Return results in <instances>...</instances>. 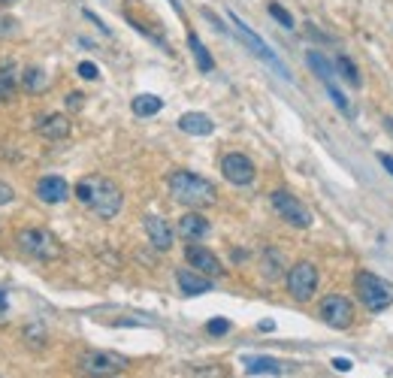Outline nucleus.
<instances>
[{
	"label": "nucleus",
	"instance_id": "9b49d317",
	"mask_svg": "<svg viewBox=\"0 0 393 378\" xmlns=\"http://www.w3.org/2000/svg\"><path fill=\"white\" fill-rule=\"evenodd\" d=\"M230 21H233V28H236V34H239V36H243V40H245V46H251V52H255V55H260L263 61H270V64H272V67H278V73H282V76H285V79H290V73H287V70H285L282 64H278V58H275V55L270 52V48H266V43L260 40V36H257L255 31H248V24H245L243 19H236V16H233V12H230Z\"/></svg>",
	"mask_w": 393,
	"mask_h": 378
},
{
	"label": "nucleus",
	"instance_id": "5701e85b",
	"mask_svg": "<svg viewBox=\"0 0 393 378\" xmlns=\"http://www.w3.org/2000/svg\"><path fill=\"white\" fill-rule=\"evenodd\" d=\"M16 94V73H12V64L0 67V103H6Z\"/></svg>",
	"mask_w": 393,
	"mask_h": 378
},
{
	"label": "nucleus",
	"instance_id": "cd10ccee",
	"mask_svg": "<svg viewBox=\"0 0 393 378\" xmlns=\"http://www.w3.org/2000/svg\"><path fill=\"white\" fill-rule=\"evenodd\" d=\"M79 76H82V79H97L100 70H97V64H91V61H82V64H79Z\"/></svg>",
	"mask_w": 393,
	"mask_h": 378
},
{
	"label": "nucleus",
	"instance_id": "393cba45",
	"mask_svg": "<svg viewBox=\"0 0 393 378\" xmlns=\"http://www.w3.org/2000/svg\"><path fill=\"white\" fill-rule=\"evenodd\" d=\"M46 85H49V79H46V73L43 70H36V67H28L24 70V91H46Z\"/></svg>",
	"mask_w": 393,
	"mask_h": 378
},
{
	"label": "nucleus",
	"instance_id": "412c9836",
	"mask_svg": "<svg viewBox=\"0 0 393 378\" xmlns=\"http://www.w3.org/2000/svg\"><path fill=\"white\" fill-rule=\"evenodd\" d=\"M245 369H248L251 375H257V372L278 375V372H282V363L272 360V357H248V360H245Z\"/></svg>",
	"mask_w": 393,
	"mask_h": 378
},
{
	"label": "nucleus",
	"instance_id": "c756f323",
	"mask_svg": "<svg viewBox=\"0 0 393 378\" xmlns=\"http://www.w3.org/2000/svg\"><path fill=\"white\" fill-rule=\"evenodd\" d=\"M378 163L393 175V155H387V151H378Z\"/></svg>",
	"mask_w": 393,
	"mask_h": 378
},
{
	"label": "nucleus",
	"instance_id": "2f4dec72",
	"mask_svg": "<svg viewBox=\"0 0 393 378\" xmlns=\"http://www.w3.org/2000/svg\"><path fill=\"white\" fill-rule=\"evenodd\" d=\"M12 31H16V21H12V19H0V36H6Z\"/></svg>",
	"mask_w": 393,
	"mask_h": 378
},
{
	"label": "nucleus",
	"instance_id": "f3484780",
	"mask_svg": "<svg viewBox=\"0 0 393 378\" xmlns=\"http://www.w3.org/2000/svg\"><path fill=\"white\" fill-rule=\"evenodd\" d=\"M179 128L188 136H209L215 131V121L209 116H203V112H185V116L179 118Z\"/></svg>",
	"mask_w": 393,
	"mask_h": 378
},
{
	"label": "nucleus",
	"instance_id": "f704fd0d",
	"mask_svg": "<svg viewBox=\"0 0 393 378\" xmlns=\"http://www.w3.org/2000/svg\"><path fill=\"white\" fill-rule=\"evenodd\" d=\"M0 4H19V0H0Z\"/></svg>",
	"mask_w": 393,
	"mask_h": 378
},
{
	"label": "nucleus",
	"instance_id": "f8f14e48",
	"mask_svg": "<svg viewBox=\"0 0 393 378\" xmlns=\"http://www.w3.org/2000/svg\"><path fill=\"white\" fill-rule=\"evenodd\" d=\"M36 197L49 206L64 203L70 197V185H67V179H61V175H43V179L36 182Z\"/></svg>",
	"mask_w": 393,
	"mask_h": 378
},
{
	"label": "nucleus",
	"instance_id": "aec40b11",
	"mask_svg": "<svg viewBox=\"0 0 393 378\" xmlns=\"http://www.w3.org/2000/svg\"><path fill=\"white\" fill-rule=\"evenodd\" d=\"M263 275H266V279H282V275H285V257L278 255L275 248L263 251Z\"/></svg>",
	"mask_w": 393,
	"mask_h": 378
},
{
	"label": "nucleus",
	"instance_id": "423d86ee",
	"mask_svg": "<svg viewBox=\"0 0 393 378\" xmlns=\"http://www.w3.org/2000/svg\"><path fill=\"white\" fill-rule=\"evenodd\" d=\"M79 367L88 375H116L121 369H128V357L112 354V351H85L79 357Z\"/></svg>",
	"mask_w": 393,
	"mask_h": 378
},
{
	"label": "nucleus",
	"instance_id": "dca6fc26",
	"mask_svg": "<svg viewBox=\"0 0 393 378\" xmlns=\"http://www.w3.org/2000/svg\"><path fill=\"white\" fill-rule=\"evenodd\" d=\"M36 133L46 136V140H64L70 136V118L67 116H46L40 124H36Z\"/></svg>",
	"mask_w": 393,
	"mask_h": 378
},
{
	"label": "nucleus",
	"instance_id": "a878e982",
	"mask_svg": "<svg viewBox=\"0 0 393 378\" xmlns=\"http://www.w3.org/2000/svg\"><path fill=\"white\" fill-rule=\"evenodd\" d=\"M270 16L278 21V24H285V28H294V16L285 9V6H278V4H270Z\"/></svg>",
	"mask_w": 393,
	"mask_h": 378
},
{
	"label": "nucleus",
	"instance_id": "2eb2a0df",
	"mask_svg": "<svg viewBox=\"0 0 393 378\" xmlns=\"http://www.w3.org/2000/svg\"><path fill=\"white\" fill-rule=\"evenodd\" d=\"M175 282H179L182 294H188V297H200V294L212 291V279H209V275H203V272H197V270H179V272H175Z\"/></svg>",
	"mask_w": 393,
	"mask_h": 378
},
{
	"label": "nucleus",
	"instance_id": "4468645a",
	"mask_svg": "<svg viewBox=\"0 0 393 378\" xmlns=\"http://www.w3.org/2000/svg\"><path fill=\"white\" fill-rule=\"evenodd\" d=\"M209 218H203L200 212H188V215L179 218V236L188 239V242H200V239L209 236Z\"/></svg>",
	"mask_w": 393,
	"mask_h": 378
},
{
	"label": "nucleus",
	"instance_id": "39448f33",
	"mask_svg": "<svg viewBox=\"0 0 393 378\" xmlns=\"http://www.w3.org/2000/svg\"><path fill=\"white\" fill-rule=\"evenodd\" d=\"M318 291V267L312 260H300L287 272V294L297 302H309Z\"/></svg>",
	"mask_w": 393,
	"mask_h": 378
},
{
	"label": "nucleus",
	"instance_id": "c9c22d12",
	"mask_svg": "<svg viewBox=\"0 0 393 378\" xmlns=\"http://www.w3.org/2000/svg\"><path fill=\"white\" fill-rule=\"evenodd\" d=\"M91 378H112V375H91Z\"/></svg>",
	"mask_w": 393,
	"mask_h": 378
},
{
	"label": "nucleus",
	"instance_id": "7ed1b4c3",
	"mask_svg": "<svg viewBox=\"0 0 393 378\" xmlns=\"http://www.w3.org/2000/svg\"><path fill=\"white\" fill-rule=\"evenodd\" d=\"M354 291H357V300L369 312H384L393 302V285L382 279V275L366 272V270L354 275Z\"/></svg>",
	"mask_w": 393,
	"mask_h": 378
},
{
	"label": "nucleus",
	"instance_id": "4be33fe9",
	"mask_svg": "<svg viewBox=\"0 0 393 378\" xmlns=\"http://www.w3.org/2000/svg\"><path fill=\"white\" fill-rule=\"evenodd\" d=\"M309 67L315 70V73H318V79L324 82V85H333V67H330L327 64V61H324V55H318V52H309Z\"/></svg>",
	"mask_w": 393,
	"mask_h": 378
},
{
	"label": "nucleus",
	"instance_id": "f257e3e1",
	"mask_svg": "<svg viewBox=\"0 0 393 378\" xmlns=\"http://www.w3.org/2000/svg\"><path fill=\"white\" fill-rule=\"evenodd\" d=\"M73 194L82 206H88L97 218H103V221L116 218L121 212V203H124L121 188L112 179H106V175H85V179H79Z\"/></svg>",
	"mask_w": 393,
	"mask_h": 378
},
{
	"label": "nucleus",
	"instance_id": "7c9ffc66",
	"mask_svg": "<svg viewBox=\"0 0 393 378\" xmlns=\"http://www.w3.org/2000/svg\"><path fill=\"white\" fill-rule=\"evenodd\" d=\"M67 103H70V109H79V106L85 103V94H79V91H73V94L67 97Z\"/></svg>",
	"mask_w": 393,
	"mask_h": 378
},
{
	"label": "nucleus",
	"instance_id": "72a5a7b5",
	"mask_svg": "<svg viewBox=\"0 0 393 378\" xmlns=\"http://www.w3.org/2000/svg\"><path fill=\"white\" fill-rule=\"evenodd\" d=\"M4 309H6V294L0 291V312H4Z\"/></svg>",
	"mask_w": 393,
	"mask_h": 378
},
{
	"label": "nucleus",
	"instance_id": "1a4fd4ad",
	"mask_svg": "<svg viewBox=\"0 0 393 378\" xmlns=\"http://www.w3.org/2000/svg\"><path fill=\"white\" fill-rule=\"evenodd\" d=\"M321 318L327 327H333V330H345V327H351L354 321V306L351 300L339 297V294H330L321 300Z\"/></svg>",
	"mask_w": 393,
	"mask_h": 378
},
{
	"label": "nucleus",
	"instance_id": "c85d7f7f",
	"mask_svg": "<svg viewBox=\"0 0 393 378\" xmlns=\"http://www.w3.org/2000/svg\"><path fill=\"white\" fill-rule=\"evenodd\" d=\"M12 197H16V191L6 185V182H0V206H6V203H12Z\"/></svg>",
	"mask_w": 393,
	"mask_h": 378
},
{
	"label": "nucleus",
	"instance_id": "a211bd4d",
	"mask_svg": "<svg viewBox=\"0 0 393 378\" xmlns=\"http://www.w3.org/2000/svg\"><path fill=\"white\" fill-rule=\"evenodd\" d=\"M131 109H133V116H139V118H151V116H158V112L163 109V100L158 94H139V97H133Z\"/></svg>",
	"mask_w": 393,
	"mask_h": 378
},
{
	"label": "nucleus",
	"instance_id": "473e14b6",
	"mask_svg": "<svg viewBox=\"0 0 393 378\" xmlns=\"http://www.w3.org/2000/svg\"><path fill=\"white\" fill-rule=\"evenodd\" d=\"M333 367H336L339 372H348V369H351V360H348V357H333Z\"/></svg>",
	"mask_w": 393,
	"mask_h": 378
},
{
	"label": "nucleus",
	"instance_id": "ddd939ff",
	"mask_svg": "<svg viewBox=\"0 0 393 378\" xmlns=\"http://www.w3.org/2000/svg\"><path fill=\"white\" fill-rule=\"evenodd\" d=\"M146 233H148V242L155 245L158 251H170L173 248V227L160 215H146Z\"/></svg>",
	"mask_w": 393,
	"mask_h": 378
},
{
	"label": "nucleus",
	"instance_id": "0eeeda50",
	"mask_svg": "<svg viewBox=\"0 0 393 378\" xmlns=\"http://www.w3.org/2000/svg\"><path fill=\"white\" fill-rule=\"evenodd\" d=\"M272 209L294 227H312V212L290 191H272Z\"/></svg>",
	"mask_w": 393,
	"mask_h": 378
},
{
	"label": "nucleus",
	"instance_id": "b1692460",
	"mask_svg": "<svg viewBox=\"0 0 393 378\" xmlns=\"http://www.w3.org/2000/svg\"><path fill=\"white\" fill-rule=\"evenodd\" d=\"M336 70H339V76L345 79L348 85H360V73H357V64L348 58V55H339L336 58Z\"/></svg>",
	"mask_w": 393,
	"mask_h": 378
},
{
	"label": "nucleus",
	"instance_id": "20e7f679",
	"mask_svg": "<svg viewBox=\"0 0 393 378\" xmlns=\"http://www.w3.org/2000/svg\"><path fill=\"white\" fill-rule=\"evenodd\" d=\"M16 242H19V248L24 251V255L34 257V260L49 263V260H58L61 255H64V251H61V242L49 230H43V227H24V230H19Z\"/></svg>",
	"mask_w": 393,
	"mask_h": 378
},
{
	"label": "nucleus",
	"instance_id": "6e6552de",
	"mask_svg": "<svg viewBox=\"0 0 393 378\" xmlns=\"http://www.w3.org/2000/svg\"><path fill=\"white\" fill-rule=\"evenodd\" d=\"M221 173H224L227 182L239 185V188L251 185V182H255V175H257L255 163H251V158L243 155V151H230V155H224L221 158Z\"/></svg>",
	"mask_w": 393,
	"mask_h": 378
},
{
	"label": "nucleus",
	"instance_id": "6ab92c4d",
	"mask_svg": "<svg viewBox=\"0 0 393 378\" xmlns=\"http://www.w3.org/2000/svg\"><path fill=\"white\" fill-rule=\"evenodd\" d=\"M188 46H191V55H194V61H197L200 73H212V70H215V61H212V55L206 52V46H203V40H200L197 34H188Z\"/></svg>",
	"mask_w": 393,
	"mask_h": 378
},
{
	"label": "nucleus",
	"instance_id": "f03ea898",
	"mask_svg": "<svg viewBox=\"0 0 393 378\" xmlns=\"http://www.w3.org/2000/svg\"><path fill=\"white\" fill-rule=\"evenodd\" d=\"M170 194L175 203L191 206V209L212 206L218 200V191H215V185L209 179H203L197 173H188V170H175L170 175Z\"/></svg>",
	"mask_w": 393,
	"mask_h": 378
},
{
	"label": "nucleus",
	"instance_id": "bb28decb",
	"mask_svg": "<svg viewBox=\"0 0 393 378\" xmlns=\"http://www.w3.org/2000/svg\"><path fill=\"white\" fill-rule=\"evenodd\" d=\"M206 330H209L212 336H227V333H230V321H227V318H212V321L206 324Z\"/></svg>",
	"mask_w": 393,
	"mask_h": 378
},
{
	"label": "nucleus",
	"instance_id": "9d476101",
	"mask_svg": "<svg viewBox=\"0 0 393 378\" xmlns=\"http://www.w3.org/2000/svg\"><path fill=\"white\" fill-rule=\"evenodd\" d=\"M185 260H188V267H191V270L209 275V279H218V275H224L221 260L215 257L209 248H203L200 242H191V245L185 248Z\"/></svg>",
	"mask_w": 393,
	"mask_h": 378
}]
</instances>
